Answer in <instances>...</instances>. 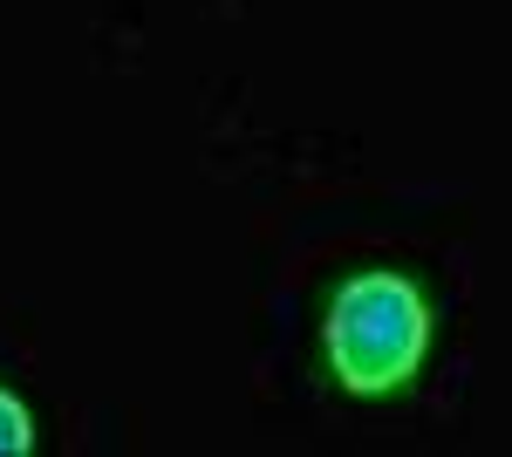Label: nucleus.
Masks as SVG:
<instances>
[{
	"mask_svg": "<svg viewBox=\"0 0 512 457\" xmlns=\"http://www.w3.org/2000/svg\"><path fill=\"white\" fill-rule=\"evenodd\" d=\"M321 348H328V376L349 396H396L410 389L424 355H431V301L410 273L369 267L349 273L328 294V321H321Z\"/></svg>",
	"mask_w": 512,
	"mask_h": 457,
	"instance_id": "obj_1",
	"label": "nucleus"
},
{
	"mask_svg": "<svg viewBox=\"0 0 512 457\" xmlns=\"http://www.w3.org/2000/svg\"><path fill=\"white\" fill-rule=\"evenodd\" d=\"M28 451H35V417H28L21 396L0 389V457H28Z\"/></svg>",
	"mask_w": 512,
	"mask_h": 457,
	"instance_id": "obj_2",
	"label": "nucleus"
}]
</instances>
